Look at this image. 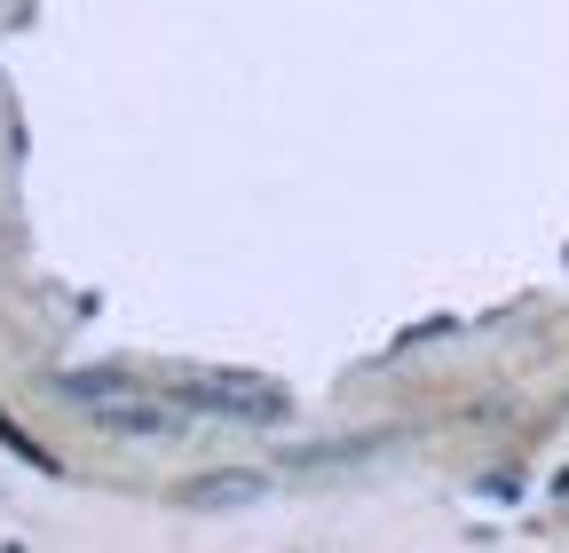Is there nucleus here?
<instances>
[{
    "mask_svg": "<svg viewBox=\"0 0 569 553\" xmlns=\"http://www.w3.org/2000/svg\"><path fill=\"white\" fill-rule=\"evenodd\" d=\"M56 395L80 403L103 435H182V411L167 395H151L142 380H127V372H63Z\"/></svg>",
    "mask_w": 569,
    "mask_h": 553,
    "instance_id": "nucleus-1",
    "label": "nucleus"
},
{
    "mask_svg": "<svg viewBox=\"0 0 569 553\" xmlns=\"http://www.w3.org/2000/svg\"><path fill=\"white\" fill-rule=\"evenodd\" d=\"M0 451H9V459H24V466H40V474H56V451H48V443H32V435L9 420V403H0Z\"/></svg>",
    "mask_w": 569,
    "mask_h": 553,
    "instance_id": "nucleus-2",
    "label": "nucleus"
}]
</instances>
